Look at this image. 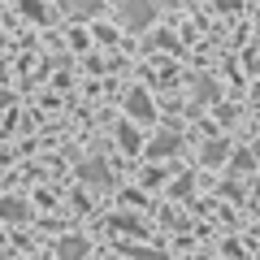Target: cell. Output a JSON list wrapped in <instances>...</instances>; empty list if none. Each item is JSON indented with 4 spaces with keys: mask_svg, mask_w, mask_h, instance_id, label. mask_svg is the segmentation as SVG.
<instances>
[{
    "mask_svg": "<svg viewBox=\"0 0 260 260\" xmlns=\"http://www.w3.org/2000/svg\"><path fill=\"white\" fill-rule=\"evenodd\" d=\"M152 9H156L152 0H121V18H126L130 26H148V22H152Z\"/></svg>",
    "mask_w": 260,
    "mask_h": 260,
    "instance_id": "6da1fadb",
    "label": "cell"
},
{
    "mask_svg": "<svg viewBox=\"0 0 260 260\" xmlns=\"http://www.w3.org/2000/svg\"><path fill=\"white\" fill-rule=\"evenodd\" d=\"M130 109H135V117H152V109H148V95H143V91H135V95H130Z\"/></svg>",
    "mask_w": 260,
    "mask_h": 260,
    "instance_id": "7a4b0ae2",
    "label": "cell"
},
{
    "mask_svg": "<svg viewBox=\"0 0 260 260\" xmlns=\"http://www.w3.org/2000/svg\"><path fill=\"white\" fill-rule=\"evenodd\" d=\"M100 5H104V0H70V9H74V13H95Z\"/></svg>",
    "mask_w": 260,
    "mask_h": 260,
    "instance_id": "3957f363",
    "label": "cell"
},
{
    "mask_svg": "<svg viewBox=\"0 0 260 260\" xmlns=\"http://www.w3.org/2000/svg\"><path fill=\"white\" fill-rule=\"evenodd\" d=\"M78 256H83V243H65V247H61V260H78Z\"/></svg>",
    "mask_w": 260,
    "mask_h": 260,
    "instance_id": "277c9868",
    "label": "cell"
},
{
    "mask_svg": "<svg viewBox=\"0 0 260 260\" xmlns=\"http://www.w3.org/2000/svg\"><path fill=\"white\" fill-rule=\"evenodd\" d=\"M178 148V139H156V143H152V152H156V156H160V152H174Z\"/></svg>",
    "mask_w": 260,
    "mask_h": 260,
    "instance_id": "5b68a950",
    "label": "cell"
}]
</instances>
